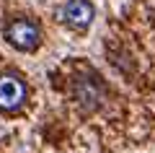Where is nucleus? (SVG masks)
Segmentation results:
<instances>
[{"mask_svg":"<svg viewBox=\"0 0 155 153\" xmlns=\"http://www.w3.org/2000/svg\"><path fill=\"white\" fill-rule=\"evenodd\" d=\"M5 39L21 52H31L39 47V39H41V29L36 21L31 18H16L5 26Z\"/></svg>","mask_w":155,"mask_h":153,"instance_id":"1","label":"nucleus"},{"mask_svg":"<svg viewBox=\"0 0 155 153\" xmlns=\"http://www.w3.org/2000/svg\"><path fill=\"white\" fill-rule=\"evenodd\" d=\"M26 101V83L13 73L0 75V109L13 112Z\"/></svg>","mask_w":155,"mask_h":153,"instance_id":"2","label":"nucleus"},{"mask_svg":"<svg viewBox=\"0 0 155 153\" xmlns=\"http://www.w3.org/2000/svg\"><path fill=\"white\" fill-rule=\"evenodd\" d=\"M93 16H96V8L91 5L88 0H67L65 8H62V21L70 29H75V31L88 29Z\"/></svg>","mask_w":155,"mask_h":153,"instance_id":"3","label":"nucleus"},{"mask_svg":"<svg viewBox=\"0 0 155 153\" xmlns=\"http://www.w3.org/2000/svg\"><path fill=\"white\" fill-rule=\"evenodd\" d=\"M75 101L80 109L91 112L104 101V86H101L98 78H78L75 81Z\"/></svg>","mask_w":155,"mask_h":153,"instance_id":"4","label":"nucleus"}]
</instances>
